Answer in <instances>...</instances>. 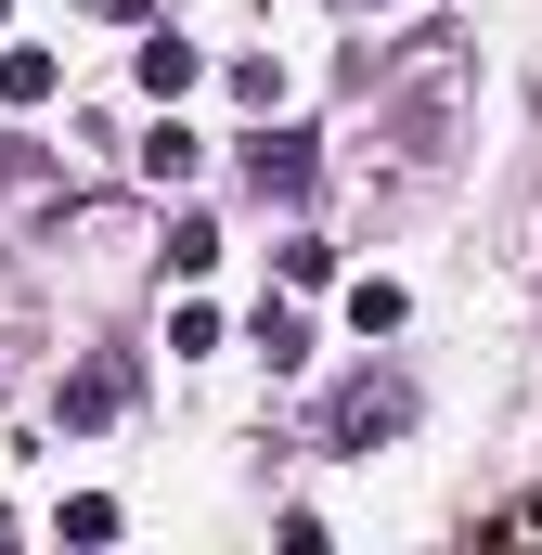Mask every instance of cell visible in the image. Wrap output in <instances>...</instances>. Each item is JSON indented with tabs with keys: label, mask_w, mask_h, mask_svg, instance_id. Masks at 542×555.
Masks as SVG:
<instances>
[{
	"label": "cell",
	"mask_w": 542,
	"mask_h": 555,
	"mask_svg": "<svg viewBox=\"0 0 542 555\" xmlns=\"http://www.w3.org/2000/svg\"><path fill=\"white\" fill-rule=\"evenodd\" d=\"M194 78H207V52H194L181 26H155V39H142V91H155V104H181Z\"/></svg>",
	"instance_id": "cell-1"
},
{
	"label": "cell",
	"mask_w": 542,
	"mask_h": 555,
	"mask_svg": "<svg viewBox=\"0 0 542 555\" xmlns=\"http://www.w3.org/2000/svg\"><path fill=\"white\" fill-rule=\"evenodd\" d=\"M117 401H130V375H117V362H78V375L52 388V414H65V426H104Z\"/></svg>",
	"instance_id": "cell-2"
},
{
	"label": "cell",
	"mask_w": 542,
	"mask_h": 555,
	"mask_svg": "<svg viewBox=\"0 0 542 555\" xmlns=\"http://www.w3.org/2000/svg\"><path fill=\"white\" fill-rule=\"evenodd\" d=\"M246 168H259V194H310V130H271V142H246Z\"/></svg>",
	"instance_id": "cell-3"
},
{
	"label": "cell",
	"mask_w": 542,
	"mask_h": 555,
	"mask_svg": "<svg viewBox=\"0 0 542 555\" xmlns=\"http://www.w3.org/2000/svg\"><path fill=\"white\" fill-rule=\"evenodd\" d=\"M194 155H207V142H194L181 117H168V130H142V181L168 194V181H194Z\"/></svg>",
	"instance_id": "cell-4"
},
{
	"label": "cell",
	"mask_w": 542,
	"mask_h": 555,
	"mask_svg": "<svg viewBox=\"0 0 542 555\" xmlns=\"http://www.w3.org/2000/svg\"><path fill=\"white\" fill-rule=\"evenodd\" d=\"M388 426H401V388H349V401H336V439H349V452L388 439Z\"/></svg>",
	"instance_id": "cell-5"
},
{
	"label": "cell",
	"mask_w": 542,
	"mask_h": 555,
	"mask_svg": "<svg viewBox=\"0 0 542 555\" xmlns=\"http://www.w3.org/2000/svg\"><path fill=\"white\" fill-rule=\"evenodd\" d=\"M401 310H413V297H401L388 272H362V284H349V323H362V336H401Z\"/></svg>",
	"instance_id": "cell-6"
},
{
	"label": "cell",
	"mask_w": 542,
	"mask_h": 555,
	"mask_svg": "<svg viewBox=\"0 0 542 555\" xmlns=\"http://www.w3.org/2000/svg\"><path fill=\"white\" fill-rule=\"evenodd\" d=\"M0 104H52V52H39V39L0 52Z\"/></svg>",
	"instance_id": "cell-7"
},
{
	"label": "cell",
	"mask_w": 542,
	"mask_h": 555,
	"mask_svg": "<svg viewBox=\"0 0 542 555\" xmlns=\"http://www.w3.org/2000/svg\"><path fill=\"white\" fill-rule=\"evenodd\" d=\"M168 349H181V362H207V349H220V310H207V297H194V310H168Z\"/></svg>",
	"instance_id": "cell-8"
},
{
	"label": "cell",
	"mask_w": 542,
	"mask_h": 555,
	"mask_svg": "<svg viewBox=\"0 0 542 555\" xmlns=\"http://www.w3.org/2000/svg\"><path fill=\"white\" fill-rule=\"evenodd\" d=\"M52 530H65V543H117V504H104V491H78V504H65Z\"/></svg>",
	"instance_id": "cell-9"
}]
</instances>
